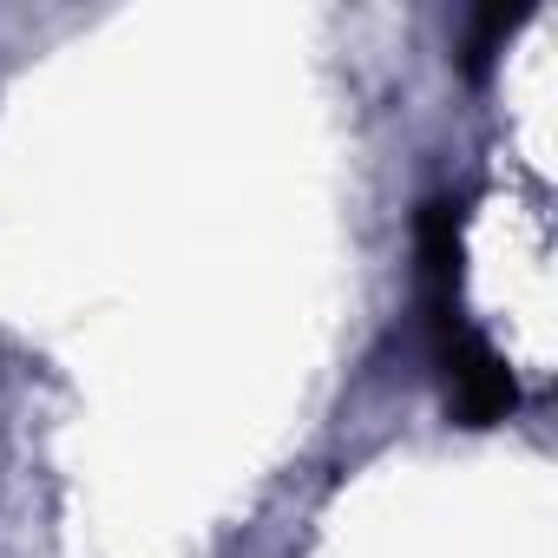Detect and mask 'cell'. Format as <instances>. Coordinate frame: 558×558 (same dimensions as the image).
<instances>
[{
	"label": "cell",
	"instance_id": "6da1fadb",
	"mask_svg": "<svg viewBox=\"0 0 558 558\" xmlns=\"http://www.w3.org/2000/svg\"><path fill=\"white\" fill-rule=\"evenodd\" d=\"M421 276H427V342H434V368L447 381V408L466 427L506 421L519 388H512V368L460 316V223H453L447 197H434L421 210Z\"/></svg>",
	"mask_w": 558,
	"mask_h": 558
}]
</instances>
